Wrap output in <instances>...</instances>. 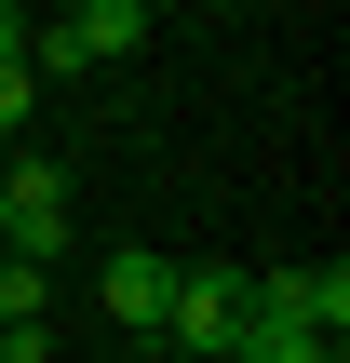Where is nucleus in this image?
<instances>
[{
  "instance_id": "obj_1",
  "label": "nucleus",
  "mask_w": 350,
  "mask_h": 363,
  "mask_svg": "<svg viewBox=\"0 0 350 363\" xmlns=\"http://www.w3.org/2000/svg\"><path fill=\"white\" fill-rule=\"evenodd\" d=\"M0 256H27V269L67 256V162H40V148L0 162Z\"/></svg>"
},
{
  "instance_id": "obj_2",
  "label": "nucleus",
  "mask_w": 350,
  "mask_h": 363,
  "mask_svg": "<svg viewBox=\"0 0 350 363\" xmlns=\"http://www.w3.org/2000/svg\"><path fill=\"white\" fill-rule=\"evenodd\" d=\"M135 40H148V0H81V13L27 27V81H54V67H108V54H135Z\"/></svg>"
},
{
  "instance_id": "obj_9",
  "label": "nucleus",
  "mask_w": 350,
  "mask_h": 363,
  "mask_svg": "<svg viewBox=\"0 0 350 363\" xmlns=\"http://www.w3.org/2000/svg\"><path fill=\"white\" fill-rule=\"evenodd\" d=\"M0 162H13V148H0Z\"/></svg>"
},
{
  "instance_id": "obj_6",
  "label": "nucleus",
  "mask_w": 350,
  "mask_h": 363,
  "mask_svg": "<svg viewBox=\"0 0 350 363\" xmlns=\"http://www.w3.org/2000/svg\"><path fill=\"white\" fill-rule=\"evenodd\" d=\"M54 310V269H27V256H0V337H27Z\"/></svg>"
},
{
  "instance_id": "obj_4",
  "label": "nucleus",
  "mask_w": 350,
  "mask_h": 363,
  "mask_svg": "<svg viewBox=\"0 0 350 363\" xmlns=\"http://www.w3.org/2000/svg\"><path fill=\"white\" fill-rule=\"evenodd\" d=\"M162 337H175V350H202V363H229V350H243V269H175Z\"/></svg>"
},
{
  "instance_id": "obj_3",
  "label": "nucleus",
  "mask_w": 350,
  "mask_h": 363,
  "mask_svg": "<svg viewBox=\"0 0 350 363\" xmlns=\"http://www.w3.org/2000/svg\"><path fill=\"white\" fill-rule=\"evenodd\" d=\"M243 310L337 350V337H350V269H337V256H324V269H243Z\"/></svg>"
},
{
  "instance_id": "obj_5",
  "label": "nucleus",
  "mask_w": 350,
  "mask_h": 363,
  "mask_svg": "<svg viewBox=\"0 0 350 363\" xmlns=\"http://www.w3.org/2000/svg\"><path fill=\"white\" fill-rule=\"evenodd\" d=\"M94 296H108V323L162 337V310H175V256H108V269H94Z\"/></svg>"
},
{
  "instance_id": "obj_8",
  "label": "nucleus",
  "mask_w": 350,
  "mask_h": 363,
  "mask_svg": "<svg viewBox=\"0 0 350 363\" xmlns=\"http://www.w3.org/2000/svg\"><path fill=\"white\" fill-rule=\"evenodd\" d=\"M0 363H40V323H27V337H0Z\"/></svg>"
},
{
  "instance_id": "obj_7",
  "label": "nucleus",
  "mask_w": 350,
  "mask_h": 363,
  "mask_svg": "<svg viewBox=\"0 0 350 363\" xmlns=\"http://www.w3.org/2000/svg\"><path fill=\"white\" fill-rule=\"evenodd\" d=\"M229 363H337V350L297 337V323H256V310H243V350H229Z\"/></svg>"
}]
</instances>
